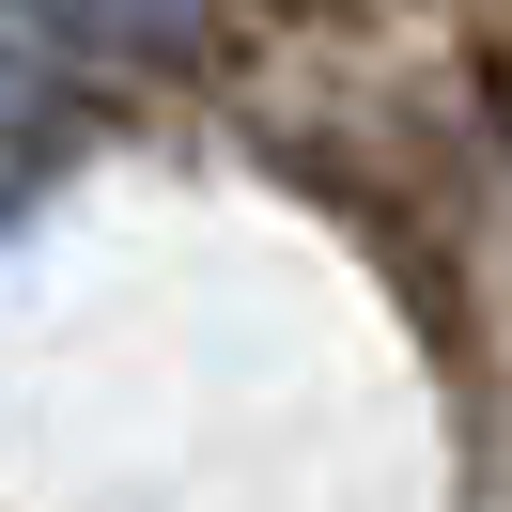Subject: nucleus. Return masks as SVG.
<instances>
[{
  "instance_id": "nucleus-1",
  "label": "nucleus",
  "mask_w": 512,
  "mask_h": 512,
  "mask_svg": "<svg viewBox=\"0 0 512 512\" xmlns=\"http://www.w3.org/2000/svg\"><path fill=\"white\" fill-rule=\"evenodd\" d=\"M32 16H63V32H109V47H171L202 0H32Z\"/></svg>"
}]
</instances>
